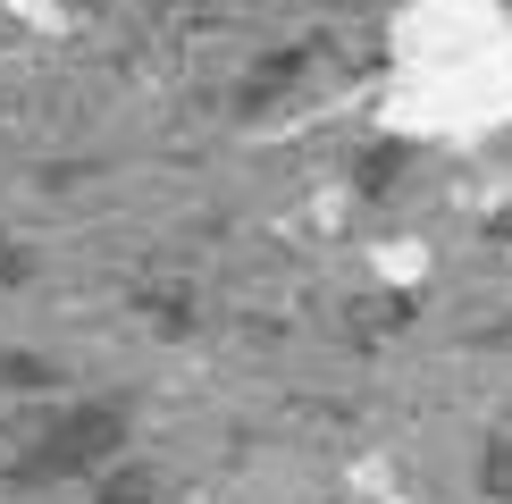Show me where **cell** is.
<instances>
[{
    "label": "cell",
    "mask_w": 512,
    "mask_h": 504,
    "mask_svg": "<svg viewBox=\"0 0 512 504\" xmlns=\"http://www.w3.org/2000/svg\"><path fill=\"white\" fill-rule=\"evenodd\" d=\"M118 437H126V420L110 404H76V412H59L51 429L34 437L26 454H17V479L26 488H51V479H84V471H101V462L118 454Z\"/></svg>",
    "instance_id": "cell-2"
},
{
    "label": "cell",
    "mask_w": 512,
    "mask_h": 504,
    "mask_svg": "<svg viewBox=\"0 0 512 504\" xmlns=\"http://www.w3.org/2000/svg\"><path fill=\"white\" fill-rule=\"evenodd\" d=\"M387 126L412 143H479L512 126V9L412 0L387 34Z\"/></svg>",
    "instance_id": "cell-1"
}]
</instances>
